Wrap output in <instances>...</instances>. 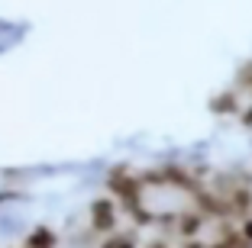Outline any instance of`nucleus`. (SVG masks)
Wrapping results in <instances>:
<instances>
[{
    "instance_id": "1",
    "label": "nucleus",
    "mask_w": 252,
    "mask_h": 248,
    "mask_svg": "<svg viewBox=\"0 0 252 248\" xmlns=\"http://www.w3.org/2000/svg\"><path fill=\"white\" fill-rule=\"evenodd\" d=\"M113 229H117V203L113 200H97L91 206V232L110 235Z\"/></svg>"
},
{
    "instance_id": "2",
    "label": "nucleus",
    "mask_w": 252,
    "mask_h": 248,
    "mask_svg": "<svg viewBox=\"0 0 252 248\" xmlns=\"http://www.w3.org/2000/svg\"><path fill=\"white\" fill-rule=\"evenodd\" d=\"M175 222H178V232L185 235V239H191V235L200 232V226H204V216H200V213H181Z\"/></svg>"
},
{
    "instance_id": "3",
    "label": "nucleus",
    "mask_w": 252,
    "mask_h": 248,
    "mask_svg": "<svg viewBox=\"0 0 252 248\" xmlns=\"http://www.w3.org/2000/svg\"><path fill=\"white\" fill-rule=\"evenodd\" d=\"M55 232H49V229H36V232L26 239V245L23 248H55Z\"/></svg>"
},
{
    "instance_id": "4",
    "label": "nucleus",
    "mask_w": 252,
    "mask_h": 248,
    "mask_svg": "<svg viewBox=\"0 0 252 248\" xmlns=\"http://www.w3.org/2000/svg\"><path fill=\"white\" fill-rule=\"evenodd\" d=\"M214 110H220V113H236L239 103H236V94H223L220 100L214 103Z\"/></svg>"
},
{
    "instance_id": "5",
    "label": "nucleus",
    "mask_w": 252,
    "mask_h": 248,
    "mask_svg": "<svg viewBox=\"0 0 252 248\" xmlns=\"http://www.w3.org/2000/svg\"><path fill=\"white\" fill-rule=\"evenodd\" d=\"M239 232H243V235H246V239H249V242H252V219H246V222H243V229H239Z\"/></svg>"
},
{
    "instance_id": "6",
    "label": "nucleus",
    "mask_w": 252,
    "mask_h": 248,
    "mask_svg": "<svg viewBox=\"0 0 252 248\" xmlns=\"http://www.w3.org/2000/svg\"><path fill=\"white\" fill-rule=\"evenodd\" d=\"M243 123H246V126H252V107H249V110H243Z\"/></svg>"
},
{
    "instance_id": "7",
    "label": "nucleus",
    "mask_w": 252,
    "mask_h": 248,
    "mask_svg": "<svg viewBox=\"0 0 252 248\" xmlns=\"http://www.w3.org/2000/svg\"><path fill=\"white\" fill-rule=\"evenodd\" d=\"M185 248H204V245H200V242H188Z\"/></svg>"
},
{
    "instance_id": "8",
    "label": "nucleus",
    "mask_w": 252,
    "mask_h": 248,
    "mask_svg": "<svg viewBox=\"0 0 252 248\" xmlns=\"http://www.w3.org/2000/svg\"><path fill=\"white\" fill-rule=\"evenodd\" d=\"M210 248H226V245H223V242H217V245H210Z\"/></svg>"
}]
</instances>
